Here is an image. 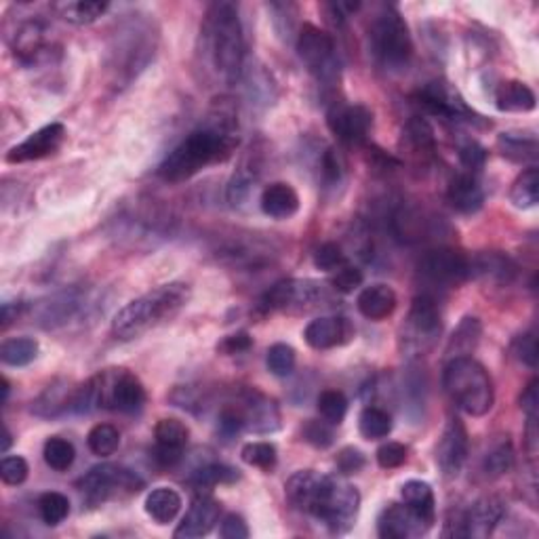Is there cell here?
<instances>
[{"instance_id": "obj_19", "label": "cell", "mask_w": 539, "mask_h": 539, "mask_svg": "<svg viewBox=\"0 0 539 539\" xmlns=\"http://www.w3.org/2000/svg\"><path fill=\"white\" fill-rule=\"evenodd\" d=\"M354 337V327L348 318L342 316H321L312 321L303 329V340L314 350H331L335 346H343Z\"/></svg>"}, {"instance_id": "obj_3", "label": "cell", "mask_w": 539, "mask_h": 539, "mask_svg": "<svg viewBox=\"0 0 539 539\" xmlns=\"http://www.w3.org/2000/svg\"><path fill=\"white\" fill-rule=\"evenodd\" d=\"M190 302V287L186 283L160 284L138 300L129 302L112 321V333L122 342L138 340L162 322L173 321Z\"/></svg>"}, {"instance_id": "obj_34", "label": "cell", "mask_w": 539, "mask_h": 539, "mask_svg": "<svg viewBox=\"0 0 539 539\" xmlns=\"http://www.w3.org/2000/svg\"><path fill=\"white\" fill-rule=\"evenodd\" d=\"M38 350L41 346L32 337H13L0 346V361L9 367H25L36 359Z\"/></svg>"}, {"instance_id": "obj_16", "label": "cell", "mask_w": 539, "mask_h": 539, "mask_svg": "<svg viewBox=\"0 0 539 539\" xmlns=\"http://www.w3.org/2000/svg\"><path fill=\"white\" fill-rule=\"evenodd\" d=\"M240 419H243L245 430L255 434H270L281 428V413H278L276 402L268 396L257 392V390H246L243 400L236 405Z\"/></svg>"}, {"instance_id": "obj_59", "label": "cell", "mask_w": 539, "mask_h": 539, "mask_svg": "<svg viewBox=\"0 0 539 539\" xmlns=\"http://www.w3.org/2000/svg\"><path fill=\"white\" fill-rule=\"evenodd\" d=\"M11 443H13V440H11V432H9V428H5V437H3V447H0V451H3V453H6V451H9V447H11Z\"/></svg>"}, {"instance_id": "obj_35", "label": "cell", "mask_w": 539, "mask_h": 539, "mask_svg": "<svg viewBox=\"0 0 539 539\" xmlns=\"http://www.w3.org/2000/svg\"><path fill=\"white\" fill-rule=\"evenodd\" d=\"M359 432L365 440H381L392 432V418L380 407H365L359 418Z\"/></svg>"}, {"instance_id": "obj_27", "label": "cell", "mask_w": 539, "mask_h": 539, "mask_svg": "<svg viewBox=\"0 0 539 539\" xmlns=\"http://www.w3.org/2000/svg\"><path fill=\"white\" fill-rule=\"evenodd\" d=\"M535 103V93L521 81L502 82L496 91V106L502 112H531Z\"/></svg>"}, {"instance_id": "obj_39", "label": "cell", "mask_w": 539, "mask_h": 539, "mask_svg": "<svg viewBox=\"0 0 539 539\" xmlns=\"http://www.w3.org/2000/svg\"><path fill=\"white\" fill-rule=\"evenodd\" d=\"M87 445L93 456L110 457L120 447V432L112 424H97L87 434Z\"/></svg>"}, {"instance_id": "obj_38", "label": "cell", "mask_w": 539, "mask_h": 539, "mask_svg": "<svg viewBox=\"0 0 539 539\" xmlns=\"http://www.w3.org/2000/svg\"><path fill=\"white\" fill-rule=\"evenodd\" d=\"M43 457L51 470L55 472H66L72 467L76 459V449L70 440L62 437H51L43 447Z\"/></svg>"}, {"instance_id": "obj_9", "label": "cell", "mask_w": 539, "mask_h": 539, "mask_svg": "<svg viewBox=\"0 0 539 539\" xmlns=\"http://www.w3.org/2000/svg\"><path fill=\"white\" fill-rule=\"evenodd\" d=\"M97 392H100V407L114 409L120 413H135L146 405V388L133 373L122 369H110L95 375Z\"/></svg>"}, {"instance_id": "obj_30", "label": "cell", "mask_w": 539, "mask_h": 539, "mask_svg": "<svg viewBox=\"0 0 539 539\" xmlns=\"http://www.w3.org/2000/svg\"><path fill=\"white\" fill-rule=\"evenodd\" d=\"M480 335H483V324L478 318L466 316L462 322L457 324V329L453 331L449 346H447V354L449 359H459V356H470L474 348L478 346Z\"/></svg>"}, {"instance_id": "obj_43", "label": "cell", "mask_w": 539, "mask_h": 539, "mask_svg": "<svg viewBox=\"0 0 539 539\" xmlns=\"http://www.w3.org/2000/svg\"><path fill=\"white\" fill-rule=\"evenodd\" d=\"M240 457H243L245 464L253 467H259V470L270 472L272 467L278 462L276 447L272 443H265V440H257V443H246L240 451Z\"/></svg>"}, {"instance_id": "obj_46", "label": "cell", "mask_w": 539, "mask_h": 539, "mask_svg": "<svg viewBox=\"0 0 539 539\" xmlns=\"http://www.w3.org/2000/svg\"><path fill=\"white\" fill-rule=\"evenodd\" d=\"M483 466H485V472L493 478L508 474L512 470V466H515V449H512V445L510 443L497 445L496 449L485 457Z\"/></svg>"}, {"instance_id": "obj_5", "label": "cell", "mask_w": 539, "mask_h": 539, "mask_svg": "<svg viewBox=\"0 0 539 539\" xmlns=\"http://www.w3.org/2000/svg\"><path fill=\"white\" fill-rule=\"evenodd\" d=\"M443 386L449 399L472 418H483L496 402V388L489 371L472 356L449 359L443 373Z\"/></svg>"}, {"instance_id": "obj_57", "label": "cell", "mask_w": 539, "mask_h": 539, "mask_svg": "<svg viewBox=\"0 0 539 539\" xmlns=\"http://www.w3.org/2000/svg\"><path fill=\"white\" fill-rule=\"evenodd\" d=\"M321 165H322V178H324V181H327V184H337V181L342 179L343 165L335 150L324 152Z\"/></svg>"}, {"instance_id": "obj_13", "label": "cell", "mask_w": 539, "mask_h": 539, "mask_svg": "<svg viewBox=\"0 0 539 539\" xmlns=\"http://www.w3.org/2000/svg\"><path fill=\"white\" fill-rule=\"evenodd\" d=\"M318 300H322V284L314 281H297V278H287V281L276 283L270 291H265L262 297V310H291V308H308L314 306Z\"/></svg>"}, {"instance_id": "obj_23", "label": "cell", "mask_w": 539, "mask_h": 539, "mask_svg": "<svg viewBox=\"0 0 539 539\" xmlns=\"http://www.w3.org/2000/svg\"><path fill=\"white\" fill-rule=\"evenodd\" d=\"M447 200L456 211L472 216V213L483 209L485 192L472 173H462L451 179L449 188H447Z\"/></svg>"}, {"instance_id": "obj_53", "label": "cell", "mask_w": 539, "mask_h": 539, "mask_svg": "<svg viewBox=\"0 0 539 539\" xmlns=\"http://www.w3.org/2000/svg\"><path fill=\"white\" fill-rule=\"evenodd\" d=\"M459 162L467 168V171H480L486 162V150L476 141H466L459 148Z\"/></svg>"}, {"instance_id": "obj_58", "label": "cell", "mask_w": 539, "mask_h": 539, "mask_svg": "<svg viewBox=\"0 0 539 539\" xmlns=\"http://www.w3.org/2000/svg\"><path fill=\"white\" fill-rule=\"evenodd\" d=\"M537 381L534 380L531 384L525 388V392L521 394V409L525 413H527V419L529 421H537Z\"/></svg>"}, {"instance_id": "obj_28", "label": "cell", "mask_w": 539, "mask_h": 539, "mask_svg": "<svg viewBox=\"0 0 539 539\" xmlns=\"http://www.w3.org/2000/svg\"><path fill=\"white\" fill-rule=\"evenodd\" d=\"M515 264L502 253H480L470 259V276L489 278L496 283H510L515 278Z\"/></svg>"}, {"instance_id": "obj_42", "label": "cell", "mask_w": 539, "mask_h": 539, "mask_svg": "<svg viewBox=\"0 0 539 539\" xmlns=\"http://www.w3.org/2000/svg\"><path fill=\"white\" fill-rule=\"evenodd\" d=\"M318 411H321L324 421H329L331 426H340L346 419L348 399L340 390H324L318 396Z\"/></svg>"}, {"instance_id": "obj_49", "label": "cell", "mask_w": 539, "mask_h": 539, "mask_svg": "<svg viewBox=\"0 0 539 539\" xmlns=\"http://www.w3.org/2000/svg\"><path fill=\"white\" fill-rule=\"evenodd\" d=\"M361 284H362V272L348 264L342 265L340 270H335L333 276H331V287H333L337 294H343V295L354 294Z\"/></svg>"}, {"instance_id": "obj_15", "label": "cell", "mask_w": 539, "mask_h": 539, "mask_svg": "<svg viewBox=\"0 0 539 539\" xmlns=\"http://www.w3.org/2000/svg\"><path fill=\"white\" fill-rule=\"evenodd\" d=\"M419 106H424L430 114H437L440 119L456 120V122H474L478 116L466 106V101L457 95V91L447 87L445 82H430L418 95Z\"/></svg>"}, {"instance_id": "obj_8", "label": "cell", "mask_w": 539, "mask_h": 539, "mask_svg": "<svg viewBox=\"0 0 539 539\" xmlns=\"http://www.w3.org/2000/svg\"><path fill=\"white\" fill-rule=\"evenodd\" d=\"M81 491L91 504H103L108 499L133 496L144 489V480L129 467L116 464H101L91 467V470L81 478Z\"/></svg>"}, {"instance_id": "obj_41", "label": "cell", "mask_w": 539, "mask_h": 539, "mask_svg": "<svg viewBox=\"0 0 539 539\" xmlns=\"http://www.w3.org/2000/svg\"><path fill=\"white\" fill-rule=\"evenodd\" d=\"M402 135H405L409 148H411L415 154L434 152V131L424 119H419V116H415V119L407 122L405 133Z\"/></svg>"}, {"instance_id": "obj_48", "label": "cell", "mask_w": 539, "mask_h": 539, "mask_svg": "<svg viewBox=\"0 0 539 539\" xmlns=\"http://www.w3.org/2000/svg\"><path fill=\"white\" fill-rule=\"evenodd\" d=\"M28 472H30L28 462L19 456L3 457V462H0V478H3V483L9 486H17L25 483Z\"/></svg>"}, {"instance_id": "obj_10", "label": "cell", "mask_w": 539, "mask_h": 539, "mask_svg": "<svg viewBox=\"0 0 539 539\" xmlns=\"http://www.w3.org/2000/svg\"><path fill=\"white\" fill-rule=\"evenodd\" d=\"M297 55L312 74L321 82H333L337 78V55L335 43L327 32L312 24H303L297 34Z\"/></svg>"}, {"instance_id": "obj_44", "label": "cell", "mask_w": 539, "mask_h": 539, "mask_svg": "<svg viewBox=\"0 0 539 539\" xmlns=\"http://www.w3.org/2000/svg\"><path fill=\"white\" fill-rule=\"evenodd\" d=\"M297 362L295 350L289 346V343H274L270 346L268 356H265V365H268V371L276 378H287V375L294 373Z\"/></svg>"}, {"instance_id": "obj_45", "label": "cell", "mask_w": 539, "mask_h": 539, "mask_svg": "<svg viewBox=\"0 0 539 539\" xmlns=\"http://www.w3.org/2000/svg\"><path fill=\"white\" fill-rule=\"evenodd\" d=\"M240 478V472L236 467L224 466V464H211L200 467L194 472L192 483L197 486H216V485H232Z\"/></svg>"}, {"instance_id": "obj_50", "label": "cell", "mask_w": 539, "mask_h": 539, "mask_svg": "<svg viewBox=\"0 0 539 539\" xmlns=\"http://www.w3.org/2000/svg\"><path fill=\"white\" fill-rule=\"evenodd\" d=\"M302 434L306 443L318 447V449H327V447L333 445V428H331L329 421L312 419L303 426Z\"/></svg>"}, {"instance_id": "obj_4", "label": "cell", "mask_w": 539, "mask_h": 539, "mask_svg": "<svg viewBox=\"0 0 539 539\" xmlns=\"http://www.w3.org/2000/svg\"><path fill=\"white\" fill-rule=\"evenodd\" d=\"M207 44L213 66L226 82L240 81L245 70V34L238 11L232 5H216L207 17Z\"/></svg>"}, {"instance_id": "obj_56", "label": "cell", "mask_w": 539, "mask_h": 539, "mask_svg": "<svg viewBox=\"0 0 539 539\" xmlns=\"http://www.w3.org/2000/svg\"><path fill=\"white\" fill-rule=\"evenodd\" d=\"M219 534H222L224 539H246L249 537V527H246L243 516L228 515L224 518Z\"/></svg>"}, {"instance_id": "obj_32", "label": "cell", "mask_w": 539, "mask_h": 539, "mask_svg": "<svg viewBox=\"0 0 539 539\" xmlns=\"http://www.w3.org/2000/svg\"><path fill=\"white\" fill-rule=\"evenodd\" d=\"M510 200L516 209H534L539 203V173L535 167L518 175L510 190Z\"/></svg>"}, {"instance_id": "obj_17", "label": "cell", "mask_w": 539, "mask_h": 539, "mask_svg": "<svg viewBox=\"0 0 539 539\" xmlns=\"http://www.w3.org/2000/svg\"><path fill=\"white\" fill-rule=\"evenodd\" d=\"M467 457V430L462 419L451 418L447 421L443 437L437 447V464L447 478H456Z\"/></svg>"}, {"instance_id": "obj_26", "label": "cell", "mask_w": 539, "mask_h": 539, "mask_svg": "<svg viewBox=\"0 0 539 539\" xmlns=\"http://www.w3.org/2000/svg\"><path fill=\"white\" fill-rule=\"evenodd\" d=\"M146 515L159 525H168L181 510V496L171 486H156L146 497Z\"/></svg>"}, {"instance_id": "obj_36", "label": "cell", "mask_w": 539, "mask_h": 539, "mask_svg": "<svg viewBox=\"0 0 539 539\" xmlns=\"http://www.w3.org/2000/svg\"><path fill=\"white\" fill-rule=\"evenodd\" d=\"M110 9L108 3H95V0H76V3H66L60 6L62 17L66 19L68 24L74 25H89L106 15Z\"/></svg>"}, {"instance_id": "obj_47", "label": "cell", "mask_w": 539, "mask_h": 539, "mask_svg": "<svg viewBox=\"0 0 539 539\" xmlns=\"http://www.w3.org/2000/svg\"><path fill=\"white\" fill-rule=\"evenodd\" d=\"M346 264V253L337 243H322L314 253V265L322 272H335Z\"/></svg>"}, {"instance_id": "obj_52", "label": "cell", "mask_w": 539, "mask_h": 539, "mask_svg": "<svg viewBox=\"0 0 539 539\" xmlns=\"http://www.w3.org/2000/svg\"><path fill=\"white\" fill-rule=\"evenodd\" d=\"M512 354L518 359L523 365L535 369L537 365V340L531 333L516 337V342L512 343Z\"/></svg>"}, {"instance_id": "obj_22", "label": "cell", "mask_w": 539, "mask_h": 539, "mask_svg": "<svg viewBox=\"0 0 539 539\" xmlns=\"http://www.w3.org/2000/svg\"><path fill=\"white\" fill-rule=\"evenodd\" d=\"M262 211L272 219H289L300 211V194L287 181H274L262 192Z\"/></svg>"}, {"instance_id": "obj_18", "label": "cell", "mask_w": 539, "mask_h": 539, "mask_svg": "<svg viewBox=\"0 0 539 539\" xmlns=\"http://www.w3.org/2000/svg\"><path fill=\"white\" fill-rule=\"evenodd\" d=\"M219 515H222V505H219L217 499L200 493V496L192 499V505L188 508L186 516L181 518L179 527L175 529L173 537L194 539L211 534L213 527L219 523Z\"/></svg>"}, {"instance_id": "obj_31", "label": "cell", "mask_w": 539, "mask_h": 539, "mask_svg": "<svg viewBox=\"0 0 539 539\" xmlns=\"http://www.w3.org/2000/svg\"><path fill=\"white\" fill-rule=\"evenodd\" d=\"M44 25L38 22H28L17 30L15 34V53L22 62H34L44 53Z\"/></svg>"}, {"instance_id": "obj_21", "label": "cell", "mask_w": 539, "mask_h": 539, "mask_svg": "<svg viewBox=\"0 0 539 539\" xmlns=\"http://www.w3.org/2000/svg\"><path fill=\"white\" fill-rule=\"evenodd\" d=\"M430 531L424 521H419L405 504H390L381 510L378 521V534L384 539L418 537Z\"/></svg>"}, {"instance_id": "obj_29", "label": "cell", "mask_w": 539, "mask_h": 539, "mask_svg": "<svg viewBox=\"0 0 539 539\" xmlns=\"http://www.w3.org/2000/svg\"><path fill=\"white\" fill-rule=\"evenodd\" d=\"M497 150L502 156L518 162V165H531L537 160V140L534 135H523V133H502L497 138Z\"/></svg>"}, {"instance_id": "obj_11", "label": "cell", "mask_w": 539, "mask_h": 539, "mask_svg": "<svg viewBox=\"0 0 539 539\" xmlns=\"http://www.w3.org/2000/svg\"><path fill=\"white\" fill-rule=\"evenodd\" d=\"M419 272L428 281L440 287H459L470 276V257L456 249H440L428 251L419 262Z\"/></svg>"}, {"instance_id": "obj_33", "label": "cell", "mask_w": 539, "mask_h": 539, "mask_svg": "<svg viewBox=\"0 0 539 539\" xmlns=\"http://www.w3.org/2000/svg\"><path fill=\"white\" fill-rule=\"evenodd\" d=\"M72 394L74 392H70L66 384H51L34 400L32 411H34L36 415H41V418H55V415H60L62 411L70 409Z\"/></svg>"}, {"instance_id": "obj_12", "label": "cell", "mask_w": 539, "mask_h": 539, "mask_svg": "<svg viewBox=\"0 0 539 539\" xmlns=\"http://www.w3.org/2000/svg\"><path fill=\"white\" fill-rule=\"evenodd\" d=\"M327 125L337 140L348 146H359L367 140L373 125L371 110L352 103H335L327 112Z\"/></svg>"}, {"instance_id": "obj_6", "label": "cell", "mask_w": 539, "mask_h": 539, "mask_svg": "<svg viewBox=\"0 0 539 539\" xmlns=\"http://www.w3.org/2000/svg\"><path fill=\"white\" fill-rule=\"evenodd\" d=\"M371 51L386 70H402L413 55V41L405 19L396 9H386L371 25Z\"/></svg>"}, {"instance_id": "obj_55", "label": "cell", "mask_w": 539, "mask_h": 539, "mask_svg": "<svg viewBox=\"0 0 539 539\" xmlns=\"http://www.w3.org/2000/svg\"><path fill=\"white\" fill-rule=\"evenodd\" d=\"M335 462H337V467H340L343 474L361 472L367 464L365 456H362L359 449H354V447H348V449H343L340 456H337Z\"/></svg>"}, {"instance_id": "obj_54", "label": "cell", "mask_w": 539, "mask_h": 539, "mask_svg": "<svg viewBox=\"0 0 539 539\" xmlns=\"http://www.w3.org/2000/svg\"><path fill=\"white\" fill-rule=\"evenodd\" d=\"M251 346H253V337L246 333V331H238V333L224 337V340L217 343V352H222L226 356H234V354L246 352V350H251Z\"/></svg>"}, {"instance_id": "obj_14", "label": "cell", "mask_w": 539, "mask_h": 539, "mask_svg": "<svg viewBox=\"0 0 539 539\" xmlns=\"http://www.w3.org/2000/svg\"><path fill=\"white\" fill-rule=\"evenodd\" d=\"M63 140H66V127L62 122H51V125H44L43 129L32 133L22 144L13 146L6 152L5 160L11 162V165H22V162L47 159V156H53L60 150Z\"/></svg>"}, {"instance_id": "obj_40", "label": "cell", "mask_w": 539, "mask_h": 539, "mask_svg": "<svg viewBox=\"0 0 539 539\" xmlns=\"http://www.w3.org/2000/svg\"><path fill=\"white\" fill-rule=\"evenodd\" d=\"M38 512H41V518L44 525L57 527V525L66 521L70 515V499L63 496V493L49 491L38 499Z\"/></svg>"}, {"instance_id": "obj_24", "label": "cell", "mask_w": 539, "mask_h": 539, "mask_svg": "<svg viewBox=\"0 0 539 539\" xmlns=\"http://www.w3.org/2000/svg\"><path fill=\"white\" fill-rule=\"evenodd\" d=\"M396 306H399V297H396L394 289L388 284H371L361 291L359 300H356V308L367 321H386L388 316L394 314Z\"/></svg>"}, {"instance_id": "obj_37", "label": "cell", "mask_w": 539, "mask_h": 539, "mask_svg": "<svg viewBox=\"0 0 539 539\" xmlns=\"http://www.w3.org/2000/svg\"><path fill=\"white\" fill-rule=\"evenodd\" d=\"M154 438L159 447H167V449L184 451L188 445V438H190V430L184 421L179 419H160L154 428Z\"/></svg>"}, {"instance_id": "obj_1", "label": "cell", "mask_w": 539, "mask_h": 539, "mask_svg": "<svg viewBox=\"0 0 539 539\" xmlns=\"http://www.w3.org/2000/svg\"><path fill=\"white\" fill-rule=\"evenodd\" d=\"M284 493L297 510L316 518L331 534L343 535L356 525L361 493L346 480L314 470H302L287 480Z\"/></svg>"}, {"instance_id": "obj_20", "label": "cell", "mask_w": 539, "mask_h": 539, "mask_svg": "<svg viewBox=\"0 0 539 539\" xmlns=\"http://www.w3.org/2000/svg\"><path fill=\"white\" fill-rule=\"evenodd\" d=\"M504 512H505L504 502L499 497H493V496L480 497L478 502L466 512L462 523H459L462 525L459 535L478 537V539L489 537L493 534V529L497 527V523L504 518Z\"/></svg>"}, {"instance_id": "obj_2", "label": "cell", "mask_w": 539, "mask_h": 539, "mask_svg": "<svg viewBox=\"0 0 539 539\" xmlns=\"http://www.w3.org/2000/svg\"><path fill=\"white\" fill-rule=\"evenodd\" d=\"M238 146V138L232 133V125L216 122L188 135L173 152L160 162L159 175L165 181L179 184L198 175L203 168L226 162Z\"/></svg>"}, {"instance_id": "obj_25", "label": "cell", "mask_w": 539, "mask_h": 539, "mask_svg": "<svg viewBox=\"0 0 539 539\" xmlns=\"http://www.w3.org/2000/svg\"><path fill=\"white\" fill-rule=\"evenodd\" d=\"M402 504L413 512L419 521H424L428 527H432L437 518V499H434L432 486L424 480H407L402 485Z\"/></svg>"}, {"instance_id": "obj_7", "label": "cell", "mask_w": 539, "mask_h": 539, "mask_svg": "<svg viewBox=\"0 0 539 539\" xmlns=\"http://www.w3.org/2000/svg\"><path fill=\"white\" fill-rule=\"evenodd\" d=\"M443 318L430 295H418L409 308L405 324L400 329V350L407 356H426L437 346Z\"/></svg>"}, {"instance_id": "obj_51", "label": "cell", "mask_w": 539, "mask_h": 539, "mask_svg": "<svg viewBox=\"0 0 539 539\" xmlns=\"http://www.w3.org/2000/svg\"><path fill=\"white\" fill-rule=\"evenodd\" d=\"M375 457H378L380 467H384V470H394V467H400L407 462V447L390 440V443H384L380 447L378 453H375Z\"/></svg>"}]
</instances>
